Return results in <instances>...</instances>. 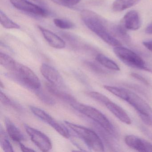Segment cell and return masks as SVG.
<instances>
[{
  "label": "cell",
  "instance_id": "30",
  "mask_svg": "<svg viewBox=\"0 0 152 152\" xmlns=\"http://www.w3.org/2000/svg\"><path fill=\"white\" fill-rule=\"evenodd\" d=\"M59 1L66 6H74L79 4L81 0H59Z\"/></svg>",
  "mask_w": 152,
  "mask_h": 152
},
{
  "label": "cell",
  "instance_id": "5",
  "mask_svg": "<svg viewBox=\"0 0 152 152\" xmlns=\"http://www.w3.org/2000/svg\"><path fill=\"white\" fill-rule=\"evenodd\" d=\"M113 52L116 56L127 66L136 69L152 73V68L137 54L125 48L118 46L114 47Z\"/></svg>",
  "mask_w": 152,
  "mask_h": 152
},
{
  "label": "cell",
  "instance_id": "15",
  "mask_svg": "<svg viewBox=\"0 0 152 152\" xmlns=\"http://www.w3.org/2000/svg\"><path fill=\"white\" fill-rule=\"evenodd\" d=\"M5 123L8 134L12 140L18 143L25 140V137L23 133L8 118L5 119Z\"/></svg>",
  "mask_w": 152,
  "mask_h": 152
},
{
  "label": "cell",
  "instance_id": "10",
  "mask_svg": "<svg viewBox=\"0 0 152 152\" xmlns=\"http://www.w3.org/2000/svg\"><path fill=\"white\" fill-rule=\"evenodd\" d=\"M124 141L129 147L139 152H152V144L137 136L127 135Z\"/></svg>",
  "mask_w": 152,
  "mask_h": 152
},
{
  "label": "cell",
  "instance_id": "35",
  "mask_svg": "<svg viewBox=\"0 0 152 152\" xmlns=\"http://www.w3.org/2000/svg\"><path fill=\"white\" fill-rule=\"evenodd\" d=\"M34 1H39V0H34Z\"/></svg>",
  "mask_w": 152,
  "mask_h": 152
},
{
  "label": "cell",
  "instance_id": "24",
  "mask_svg": "<svg viewBox=\"0 0 152 152\" xmlns=\"http://www.w3.org/2000/svg\"><path fill=\"white\" fill-rule=\"evenodd\" d=\"M0 143H1V148L5 152H14L13 147L9 140L8 139L7 137L2 128H1Z\"/></svg>",
  "mask_w": 152,
  "mask_h": 152
},
{
  "label": "cell",
  "instance_id": "19",
  "mask_svg": "<svg viewBox=\"0 0 152 152\" xmlns=\"http://www.w3.org/2000/svg\"><path fill=\"white\" fill-rule=\"evenodd\" d=\"M96 59L99 63L107 69L113 71H119V66L112 59L102 54H98L96 57Z\"/></svg>",
  "mask_w": 152,
  "mask_h": 152
},
{
  "label": "cell",
  "instance_id": "27",
  "mask_svg": "<svg viewBox=\"0 0 152 152\" xmlns=\"http://www.w3.org/2000/svg\"><path fill=\"white\" fill-rule=\"evenodd\" d=\"M0 99L1 102L3 104L12 107L13 108L18 110L20 109V107L16 103L12 101L5 93L2 92V91H1L0 93Z\"/></svg>",
  "mask_w": 152,
  "mask_h": 152
},
{
  "label": "cell",
  "instance_id": "16",
  "mask_svg": "<svg viewBox=\"0 0 152 152\" xmlns=\"http://www.w3.org/2000/svg\"><path fill=\"white\" fill-rule=\"evenodd\" d=\"M111 32L115 38L121 39L127 43L131 42V38L127 33V30L124 28L121 23L120 24H111Z\"/></svg>",
  "mask_w": 152,
  "mask_h": 152
},
{
  "label": "cell",
  "instance_id": "21",
  "mask_svg": "<svg viewBox=\"0 0 152 152\" xmlns=\"http://www.w3.org/2000/svg\"><path fill=\"white\" fill-rule=\"evenodd\" d=\"M0 19L1 25L6 29H18L20 28L19 25L13 22L2 10L0 11Z\"/></svg>",
  "mask_w": 152,
  "mask_h": 152
},
{
  "label": "cell",
  "instance_id": "22",
  "mask_svg": "<svg viewBox=\"0 0 152 152\" xmlns=\"http://www.w3.org/2000/svg\"><path fill=\"white\" fill-rule=\"evenodd\" d=\"M34 91L39 98L45 104L51 106L54 105L56 104L55 99L42 90L41 88L36 90Z\"/></svg>",
  "mask_w": 152,
  "mask_h": 152
},
{
  "label": "cell",
  "instance_id": "32",
  "mask_svg": "<svg viewBox=\"0 0 152 152\" xmlns=\"http://www.w3.org/2000/svg\"><path fill=\"white\" fill-rule=\"evenodd\" d=\"M19 144L21 150L23 152H34L35 151L33 149H32V148H29L26 146L22 142H20V143H19Z\"/></svg>",
  "mask_w": 152,
  "mask_h": 152
},
{
  "label": "cell",
  "instance_id": "2",
  "mask_svg": "<svg viewBox=\"0 0 152 152\" xmlns=\"http://www.w3.org/2000/svg\"><path fill=\"white\" fill-rule=\"evenodd\" d=\"M72 106L83 114L93 120L114 137L116 138L119 137L118 131L115 126L99 110L90 106L80 104L78 102Z\"/></svg>",
  "mask_w": 152,
  "mask_h": 152
},
{
  "label": "cell",
  "instance_id": "18",
  "mask_svg": "<svg viewBox=\"0 0 152 152\" xmlns=\"http://www.w3.org/2000/svg\"><path fill=\"white\" fill-rule=\"evenodd\" d=\"M0 64L7 70L13 72L16 70L18 63L15 61L13 58L8 55L1 52Z\"/></svg>",
  "mask_w": 152,
  "mask_h": 152
},
{
  "label": "cell",
  "instance_id": "34",
  "mask_svg": "<svg viewBox=\"0 0 152 152\" xmlns=\"http://www.w3.org/2000/svg\"><path fill=\"white\" fill-rule=\"evenodd\" d=\"M0 85H1V88H4V85H3L2 82H1V84H0Z\"/></svg>",
  "mask_w": 152,
  "mask_h": 152
},
{
  "label": "cell",
  "instance_id": "26",
  "mask_svg": "<svg viewBox=\"0 0 152 152\" xmlns=\"http://www.w3.org/2000/svg\"><path fill=\"white\" fill-rule=\"evenodd\" d=\"M54 23L55 25L62 29H72L74 27V24L72 22L64 19L56 18L54 19Z\"/></svg>",
  "mask_w": 152,
  "mask_h": 152
},
{
  "label": "cell",
  "instance_id": "9",
  "mask_svg": "<svg viewBox=\"0 0 152 152\" xmlns=\"http://www.w3.org/2000/svg\"><path fill=\"white\" fill-rule=\"evenodd\" d=\"M40 72L44 78L50 84L60 88L64 87V80L58 71L53 66L46 64H42L40 67Z\"/></svg>",
  "mask_w": 152,
  "mask_h": 152
},
{
  "label": "cell",
  "instance_id": "7",
  "mask_svg": "<svg viewBox=\"0 0 152 152\" xmlns=\"http://www.w3.org/2000/svg\"><path fill=\"white\" fill-rule=\"evenodd\" d=\"M24 127L32 141L42 151L48 152L52 148V143L47 135L26 124H25Z\"/></svg>",
  "mask_w": 152,
  "mask_h": 152
},
{
  "label": "cell",
  "instance_id": "28",
  "mask_svg": "<svg viewBox=\"0 0 152 152\" xmlns=\"http://www.w3.org/2000/svg\"><path fill=\"white\" fill-rule=\"evenodd\" d=\"M85 64L91 70L98 74L104 75L107 73V71H106L105 70L102 68L101 66H99L97 64H95V63L87 61L85 63Z\"/></svg>",
  "mask_w": 152,
  "mask_h": 152
},
{
  "label": "cell",
  "instance_id": "14",
  "mask_svg": "<svg viewBox=\"0 0 152 152\" xmlns=\"http://www.w3.org/2000/svg\"><path fill=\"white\" fill-rule=\"evenodd\" d=\"M46 87L50 94L65 102H67L71 106H72L77 102L73 96L61 91L60 88H58L50 83L46 84Z\"/></svg>",
  "mask_w": 152,
  "mask_h": 152
},
{
  "label": "cell",
  "instance_id": "4",
  "mask_svg": "<svg viewBox=\"0 0 152 152\" xmlns=\"http://www.w3.org/2000/svg\"><path fill=\"white\" fill-rule=\"evenodd\" d=\"M124 100L137 111L139 116L146 125L152 126V108L145 100L136 93L127 89Z\"/></svg>",
  "mask_w": 152,
  "mask_h": 152
},
{
  "label": "cell",
  "instance_id": "23",
  "mask_svg": "<svg viewBox=\"0 0 152 152\" xmlns=\"http://www.w3.org/2000/svg\"><path fill=\"white\" fill-rule=\"evenodd\" d=\"M104 87L106 90L108 91L112 94L120 98L121 99L124 100L125 99L127 93V89H126L108 85H104Z\"/></svg>",
  "mask_w": 152,
  "mask_h": 152
},
{
  "label": "cell",
  "instance_id": "17",
  "mask_svg": "<svg viewBox=\"0 0 152 152\" xmlns=\"http://www.w3.org/2000/svg\"><path fill=\"white\" fill-rule=\"evenodd\" d=\"M141 0H115L112 5L115 12H121L137 4Z\"/></svg>",
  "mask_w": 152,
  "mask_h": 152
},
{
  "label": "cell",
  "instance_id": "1",
  "mask_svg": "<svg viewBox=\"0 0 152 152\" xmlns=\"http://www.w3.org/2000/svg\"><path fill=\"white\" fill-rule=\"evenodd\" d=\"M80 15L85 26L105 42L113 47L121 46V42L111 33V24L104 18L88 10H82Z\"/></svg>",
  "mask_w": 152,
  "mask_h": 152
},
{
  "label": "cell",
  "instance_id": "31",
  "mask_svg": "<svg viewBox=\"0 0 152 152\" xmlns=\"http://www.w3.org/2000/svg\"><path fill=\"white\" fill-rule=\"evenodd\" d=\"M142 44L148 50L152 52V40L145 41L142 42Z\"/></svg>",
  "mask_w": 152,
  "mask_h": 152
},
{
  "label": "cell",
  "instance_id": "3",
  "mask_svg": "<svg viewBox=\"0 0 152 152\" xmlns=\"http://www.w3.org/2000/svg\"><path fill=\"white\" fill-rule=\"evenodd\" d=\"M66 124L80 137L87 146L95 152H104V147L100 137L94 131L67 121Z\"/></svg>",
  "mask_w": 152,
  "mask_h": 152
},
{
  "label": "cell",
  "instance_id": "6",
  "mask_svg": "<svg viewBox=\"0 0 152 152\" xmlns=\"http://www.w3.org/2000/svg\"><path fill=\"white\" fill-rule=\"evenodd\" d=\"M12 77L23 86L33 91L41 88L39 79L30 68L18 63L16 70L12 72Z\"/></svg>",
  "mask_w": 152,
  "mask_h": 152
},
{
  "label": "cell",
  "instance_id": "20",
  "mask_svg": "<svg viewBox=\"0 0 152 152\" xmlns=\"http://www.w3.org/2000/svg\"><path fill=\"white\" fill-rule=\"evenodd\" d=\"M30 109L34 114L35 115L46 123L49 124L50 126H51L56 121L49 114L40 108L31 106H30Z\"/></svg>",
  "mask_w": 152,
  "mask_h": 152
},
{
  "label": "cell",
  "instance_id": "25",
  "mask_svg": "<svg viewBox=\"0 0 152 152\" xmlns=\"http://www.w3.org/2000/svg\"><path fill=\"white\" fill-rule=\"evenodd\" d=\"M88 95L91 97L104 105H105L107 102L110 101L109 99L106 96H104L99 92H96V91H91V92H88Z\"/></svg>",
  "mask_w": 152,
  "mask_h": 152
},
{
  "label": "cell",
  "instance_id": "12",
  "mask_svg": "<svg viewBox=\"0 0 152 152\" xmlns=\"http://www.w3.org/2000/svg\"><path fill=\"white\" fill-rule=\"evenodd\" d=\"M38 28L50 46L58 49H61L65 48L66 44L65 42L62 38L42 26H39Z\"/></svg>",
  "mask_w": 152,
  "mask_h": 152
},
{
  "label": "cell",
  "instance_id": "33",
  "mask_svg": "<svg viewBox=\"0 0 152 152\" xmlns=\"http://www.w3.org/2000/svg\"><path fill=\"white\" fill-rule=\"evenodd\" d=\"M145 32L148 34H152V23L147 26Z\"/></svg>",
  "mask_w": 152,
  "mask_h": 152
},
{
  "label": "cell",
  "instance_id": "11",
  "mask_svg": "<svg viewBox=\"0 0 152 152\" xmlns=\"http://www.w3.org/2000/svg\"><path fill=\"white\" fill-rule=\"evenodd\" d=\"M121 23L127 30L136 31L141 26V20L139 14L136 10L127 12L124 17Z\"/></svg>",
  "mask_w": 152,
  "mask_h": 152
},
{
  "label": "cell",
  "instance_id": "8",
  "mask_svg": "<svg viewBox=\"0 0 152 152\" xmlns=\"http://www.w3.org/2000/svg\"><path fill=\"white\" fill-rule=\"evenodd\" d=\"M10 1L15 8L23 12L42 17L48 15L46 9L28 0H10Z\"/></svg>",
  "mask_w": 152,
  "mask_h": 152
},
{
  "label": "cell",
  "instance_id": "29",
  "mask_svg": "<svg viewBox=\"0 0 152 152\" xmlns=\"http://www.w3.org/2000/svg\"><path fill=\"white\" fill-rule=\"evenodd\" d=\"M131 75L133 78L141 82V83H144L145 85H147V86L150 85L149 82L145 78H144L143 76L140 75L138 74L135 73H132Z\"/></svg>",
  "mask_w": 152,
  "mask_h": 152
},
{
  "label": "cell",
  "instance_id": "13",
  "mask_svg": "<svg viewBox=\"0 0 152 152\" xmlns=\"http://www.w3.org/2000/svg\"><path fill=\"white\" fill-rule=\"evenodd\" d=\"M105 106L111 113L122 122L127 124H131V120L129 116L120 106L112 102L111 100L107 102Z\"/></svg>",
  "mask_w": 152,
  "mask_h": 152
}]
</instances>
